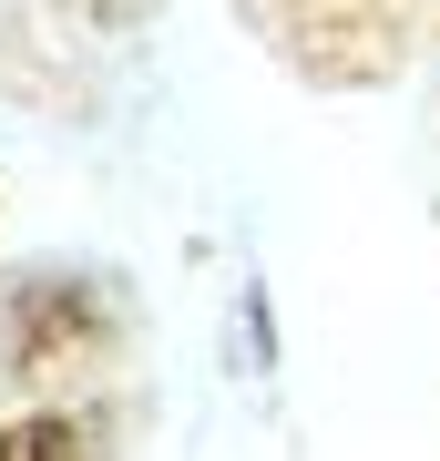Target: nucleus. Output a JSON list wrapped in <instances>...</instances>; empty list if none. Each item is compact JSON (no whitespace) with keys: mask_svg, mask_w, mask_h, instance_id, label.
Here are the masks:
<instances>
[{"mask_svg":"<svg viewBox=\"0 0 440 461\" xmlns=\"http://www.w3.org/2000/svg\"><path fill=\"white\" fill-rule=\"evenodd\" d=\"M41 451H82V430H72V420H21V430H0V461H41Z\"/></svg>","mask_w":440,"mask_h":461,"instance_id":"nucleus-1","label":"nucleus"}]
</instances>
